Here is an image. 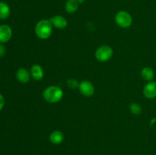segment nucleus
Segmentation results:
<instances>
[{
    "instance_id": "f257e3e1",
    "label": "nucleus",
    "mask_w": 156,
    "mask_h": 155,
    "mask_svg": "<svg viewBox=\"0 0 156 155\" xmlns=\"http://www.w3.org/2000/svg\"><path fill=\"white\" fill-rule=\"evenodd\" d=\"M53 32V25L50 19H42L35 26V33L41 40L48 39Z\"/></svg>"
},
{
    "instance_id": "f03ea898",
    "label": "nucleus",
    "mask_w": 156,
    "mask_h": 155,
    "mask_svg": "<svg viewBox=\"0 0 156 155\" xmlns=\"http://www.w3.org/2000/svg\"><path fill=\"white\" fill-rule=\"evenodd\" d=\"M44 100L50 103H56L62 100L63 91L58 86H50L44 90L43 93Z\"/></svg>"
},
{
    "instance_id": "7ed1b4c3",
    "label": "nucleus",
    "mask_w": 156,
    "mask_h": 155,
    "mask_svg": "<svg viewBox=\"0 0 156 155\" xmlns=\"http://www.w3.org/2000/svg\"><path fill=\"white\" fill-rule=\"evenodd\" d=\"M116 23L122 28H128L133 24V18L129 12L126 11H120L115 15Z\"/></svg>"
},
{
    "instance_id": "20e7f679",
    "label": "nucleus",
    "mask_w": 156,
    "mask_h": 155,
    "mask_svg": "<svg viewBox=\"0 0 156 155\" xmlns=\"http://www.w3.org/2000/svg\"><path fill=\"white\" fill-rule=\"evenodd\" d=\"M113 49L110 46L103 45L99 46L95 52V58L98 61L101 62H108L112 57Z\"/></svg>"
},
{
    "instance_id": "39448f33",
    "label": "nucleus",
    "mask_w": 156,
    "mask_h": 155,
    "mask_svg": "<svg viewBox=\"0 0 156 155\" xmlns=\"http://www.w3.org/2000/svg\"><path fill=\"white\" fill-rule=\"evenodd\" d=\"M79 90L81 94L87 97H91L94 93V87L89 81H82L79 83Z\"/></svg>"
},
{
    "instance_id": "423d86ee",
    "label": "nucleus",
    "mask_w": 156,
    "mask_h": 155,
    "mask_svg": "<svg viewBox=\"0 0 156 155\" xmlns=\"http://www.w3.org/2000/svg\"><path fill=\"white\" fill-rule=\"evenodd\" d=\"M12 36V29L7 24L0 25V43L9 42Z\"/></svg>"
},
{
    "instance_id": "0eeeda50",
    "label": "nucleus",
    "mask_w": 156,
    "mask_h": 155,
    "mask_svg": "<svg viewBox=\"0 0 156 155\" xmlns=\"http://www.w3.org/2000/svg\"><path fill=\"white\" fill-rule=\"evenodd\" d=\"M50 21L53 27L59 29V30H62V29L66 28L68 25L67 19L65 17L62 16V15H55V16L50 18Z\"/></svg>"
},
{
    "instance_id": "6e6552de",
    "label": "nucleus",
    "mask_w": 156,
    "mask_h": 155,
    "mask_svg": "<svg viewBox=\"0 0 156 155\" xmlns=\"http://www.w3.org/2000/svg\"><path fill=\"white\" fill-rule=\"evenodd\" d=\"M143 94L148 99H153L156 97V82H149L143 88Z\"/></svg>"
},
{
    "instance_id": "1a4fd4ad",
    "label": "nucleus",
    "mask_w": 156,
    "mask_h": 155,
    "mask_svg": "<svg viewBox=\"0 0 156 155\" xmlns=\"http://www.w3.org/2000/svg\"><path fill=\"white\" fill-rule=\"evenodd\" d=\"M30 76L35 81H40L44 78V71L42 67L38 64H34L30 68Z\"/></svg>"
},
{
    "instance_id": "9d476101",
    "label": "nucleus",
    "mask_w": 156,
    "mask_h": 155,
    "mask_svg": "<svg viewBox=\"0 0 156 155\" xmlns=\"http://www.w3.org/2000/svg\"><path fill=\"white\" fill-rule=\"evenodd\" d=\"M16 78L20 83L27 84L30 81V73L26 68H19L16 72Z\"/></svg>"
},
{
    "instance_id": "9b49d317",
    "label": "nucleus",
    "mask_w": 156,
    "mask_h": 155,
    "mask_svg": "<svg viewBox=\"0 0 156 155\" xmlns=\"http://www.w3.org/2000/svg\"><path fill=\"white\" fill-rule=\"evenodd\" d=\"M64 135L59 130L53 131L50 135V141L53 144H59L63 141Z\"/></svg>"
},
{
    "instance_id": "f8f14e48",
    "label": "nucleus",
    "mask_w": 156,
    "mask_h": 155,
    "mask_svg": "<svg viewBox=\"0 0 156 155\" xmlns=\"http://www.w3.org/2000/svg\"><path fill=\"white\" fill-rule=\"evenodd\" d=\"M10 14L11 9L9 5L4 2H0V19H7L10 16Z\"/></svg>"
},
{
    "instance_id": "ddd939ff",
    "label": "nucleus",
    "mask_w": 156,
    "mask_h": 155,
    "mask_svg": "<svg viewBox=\"0 0 156 155\" xmlns=\"http://www.w3.org/2000/svg\"><path fill=\"white\" fill-rule=\"evenodd\" d=\"M79 6V3L78 0H67L65 5V9L68 13L73 14L77 12Z\"/></svg>"
},
{
    "instance_id": "4468645a",
    "label": "nucleus",
    "mask_w": 156,
    "mask_h": 155,
    "mask_svg": "<svg viewBox=\"0 0 156 155\" xmlns=\"http://www.w3.org/2000/svg\"><path fill=\"white\" fill-rule=\"evenodd\" d=\"M141 76L144 80L150 81L154 78L155 76V73L152 68H149V67H145L142 69L141 71Z\"/></svg>"
},
{
    "instance_id": "2eb2a0df",
    "label": "nucleus",
    "mask_w": 156,
    "mask_h": 155,
    "mask_svg": "<svg viewBox=\"0 0 156 155\" xmlns=\"http://www.w3.org/2000/svg\"><path fill=\"white\" fill-rule=\"evenodd\" d=\"M129 109H130L131 112L133 114H134V115H140L142 112V108L138 103H131L130 106H129Z\"/></svg>"
},
{
    "instance_id": "dca6fc26",
    "label": "nucleus",
    "mask_w": 156,
    "mask_h": 155,
    "mask_svg": "<svg viewBox=\"0 0 156 155\" xmlns=\"http://www.w3.org/2000/svg\"><path fill=\"white\" fill-rule=\"evenodd\" d=\"M67 86L69 89L74 90L76 89V88H79V83L78 82V81L75 78H69L67 80Z\"/></svg>"
},
{
    "instance_id": "f3484780",
    "label": "nucleus",
    "mask_w": 156,
    "mask_h": 155,
    "mask_svg": "<svg viewBox=\"0 0 156 155\" xmlns=\"http://www.w3.org/2000/svg\"><path fill=\"white\" fill-rule=\"evenodd\" d=\"M5 52H6V50L5 46L3 45L2 43H0V57L4 56L5 54Z\"/></svg>"
},
{
    "instance_id": "a211bd4d",
    "label": "nucleus",
    "mask_w": 156,
    "mask_h": 155,
    "mask_svg": "<svg viewBox=\"0 0 156 155\" xmlns=\"http://www.w3.org/2000/svg\"><path fill=\"white\" fill-rule=\"evenodd\" d=\"M5 103V101L4 97L2 96V94H0V111H1L2 109H3V107H4Z\"/></svg>"
},
{
    "instance_id": "6ab92c4d",
    "label": "nucleus",
    "mask_w": 156,
    "mask_h": 155,
    "mask_svg": "<svg viewBox=\"0 0 156 155\" xmlns=\"http://www.w3.org/2000/svg\"><path fill=\"white\" fill-rule=\"evenodd\" d=\"M78 2H79V5H80V4H82V3H83L84 2H85V0H78Z\"/></svg>"
}]
</instances>
